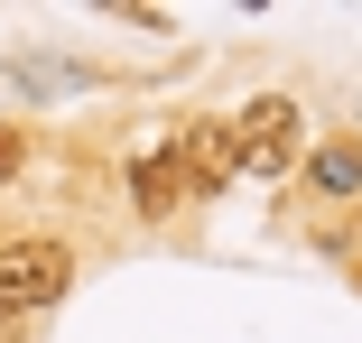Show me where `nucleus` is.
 <instances>
[{
	"instance_id": "1",
	"label": "nucleus",
	"mask_w": 362,
	"mask_h": 343,
	"mask_svg": "<svg viewBox=\"0 0 362 343\" xmlns=\"http://www.w3.org/2000/svg\"><path fill=\"white\" fill-rule=\"evenodd\" d=\"M65 288H75V251H65V241H10V251H0V315L56 306Z\"/></svg>"
},
{
	"instance_id": "2",
	"label": "nucleus",
	"mask_w": 362,
	"mask_h": 343,
	"mask_svg": "<svg viewBox=\"0 0 362 343\" xmlns=\"http://www.w3.org/2000/svg\"><path fill=\"white\" fill-rule=\"evenodd\" d=\"M233 149H242V176H279L288 158H298V102H288V93L251 102L233 121Z\"/></svg>"
},
{
	"instance_id": "3",
	"label": "nucleus",
	"mask_w": 362,
	"mask_h": 343,
	"mask_svg": "<svg viewBox=\"0 0 362 343\" xmlns=\"http://www.w3.org/2000/svg\"><path fill=\"white\" fill-rule=\"evenodd\" d=\"M242 167V149H233V121H195L186 140H177V195H214Z\"/></svg>"
},
{
	"instance_id": "4",
	"label": "nucleus",
	"mask_w": 362,
	"mask_h": 343,
	"mask_svg": "<svg viewBox=\"0 0 362 343\" xmlns=\"http://www.w3.org/2000/svg\"><path fill=\"white\" fill-rule=\"evenodd\" d=\"M307 186H316V195H362V140H353V130L307 158Z\"/></svg>"
},
{
	"instance_id": "5",
	"label": "nucleus",
	"mask_w": 362,
	"mask_h": 343,
	"mask_svg": "<svg viewBox=\"0 0 362 343\" xmlns=\"http://www.w3.org/2000/svg\"><path fill=\"white\" fill-rule=\"evenodd\" d=\"M130 186H139V214H168V204H177V158L149 149V158L130 167Z\"/></svg>"
},
{
	"instance_id": "6",
	"label": "nucleus",
	"mask_w": 362,
	"mask_h": 343,
	"mask_svg": "<svg viewBox=\"0 0 362 343\" xmlns=\"http://www.w3.org/2000/svg\"><path fill=\"white\" fill-rule=\"evenodd\" d=\"M19 158H28V140H19V130H10V121H0V186H10V176H19Z\"/></svg>"
}]
</instances>
